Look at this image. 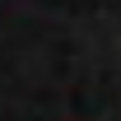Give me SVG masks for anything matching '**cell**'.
<instances>
[]
</instances>
